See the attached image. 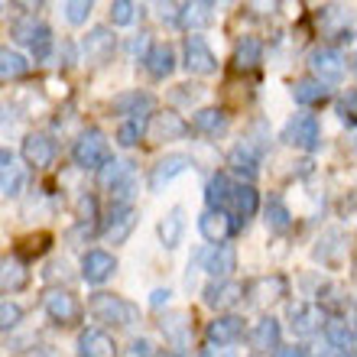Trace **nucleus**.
I'll return each instance as SVG.
<instances>
[{"label":"nucleus","instance_id":"obj_1","mask_svg":"<svg viewBox=\"0 0 357 357\" xmlns=\"http://www.w3.org/2000/svg\"><path fill=\"white\" fill-rule=\"evenodd\" d=\"M88 312H91L94 321H104L114 328H127L133 321H140V309L133 302L114 296V292H94L91 302H88Z\"/></svg>","mask_w":357,"mask_h":357},{"label":"nucleus","instance_id":"obj_2","mask_svg":"<svg viewBox=\"0 0 357 357\" xmlns=\"http://www.w3.org/2000/svg\"><path fill=\"white\" fill-rule=\"evenodd\" d=\"M72 160H75V166H82V169H101L104 162L111 160V143H107V137H104L98 127H91V130H85L75 140Z\"/></svg>","mask_w":357,"mask_h":357},{"label":"nucleus","instance_id":"obj_3","mask_svg":"<svg viewBox=\"0 0 357 357\" xmlns=\"http://www.w3.org/2000/svg\"><path fill=\"white\" fill-rule=\"evenodd\" d=\"M282 143H289L296 150H319L321 143V127L315 121V114H296L289 117V123L282 127Z\"/></svg>","mask_w":357,"mask_h":357},{"label":"nucleus","instance_id":"obj_4","mask_svg":"<svg viewBox=\"0 0 357 357\" xmlns=\"http://www.w3.org/2000/svg\"><path fill=\"white\" fill-rule=\"evenodd\" d=\"M325 328V309L315 302H296L289 305V331L296 338H312L315 331Z\"/></svg>","mask_w":357,"mask_h":357},{"label":"nucleus","instance_id":"obj_5","mask_svg":"<svg viewBox=\"0 0 357 357\" xmlns=\"http://www.w3.org/2000/svg\"><path fill=\"white\" fill-rule=\"evenodd\" d=\"M43 305H46V315L56 321V325H75V321L82 319V302L68 289H49Z\"/></svg>","mask_w":357,"mask_h":357},{"label":"nucleus","instance_id":"obj_6","mask_svg":"<svg viewBox=\"0 0 357 357\" xmlns=\"http://www.w3.org/2000/svg\"><path fill=\"white\" fill-rule=\"evenodd\" d=\"M117 49V39L107 26H94L85 39H82V62L85 66H104L107 59L114 56Z\"/></svg>","mask_w":357,"mask_h":357},{"label":"nucleus","instance_id":"obj_7","mask_svg":"<svg viewBox=\"0 0 357 357\" xmlns=\"http://www.w3.org/2000/svg\"><path fill=\"white\" fill-rule=\"evenodd\" d=\"M188 133V123L178 117L176 111H162V114H150L146 117V137L153 143H162V140H182Z\"/></svg>","mask_w":357,"mask_h":357},{"label":"nucleus","instance_id":"obj_8","mask_svg":"<svg viewBox=\"0 0 357 357\" xmlns=\"http://www.w3.org/2000/svg\"><path fill=\"white\" fill-rule=\"evenodd\" d=\"M309 66H312V72H315V82H321V85L341 82V78H344V56L331 46L315 49L312 59H309Z\"/></svg>","mask_w":357,"mask_h":357},{"label":"nucleus","instance_id":"obj_9","mask_svg":"<svg viewBox=\"0 0 357 357\" xmlns=\"http://www.w3.org/2000/svg\"><path fill=\"white\" fill-rule=\"evenodd\" d=\"M182 66H185L192 75H215L218 59L202 36H188L185 39V62H182Z\"/></svg>","mask_w":357,"mask_h":357},{"label":"nucleus","instance_id":"obj_10","mask_svg":"<svg viewBox=\"0 0 357 357\" xmlns=\"http://www.w3.org/2000/svg\"><path fill=\"white\" fill-rule=\"evenodd\" d=\"M257 208H260V195H257V188L241 182V185L231 188V198H227L225 215L237 218V225H247V221L257 215Z\"/></svg>","mask_w":357,"mask_h":357},{"label":"nucleus","instance_id":"obj_11","mask_svg":"<svg viewBox=\"0 0 357 357\" xmlns=\"http://www.w3.org/2000/svg\"><path fill=\"white\" fill-rule=\"evenodd\" d=\"M244 335V319L241 315H218L215 321H208V348H225V344H234Z\"/></svg>","mask_w":357,"mask_h":357},{"label":"nucleus","instance_id":"obj_12","mask_svg":"<svg viewBox=\"0 0 357 357\" xmlns=\"http://www.w3.org/2000/svg\"><path fill=\"white\" fill-rule=\"evenodd\" d=\"M114 114H123L127 121H146L156 107V98L146 91H127V94H117L111 101Z\"/></svg>","mask_w":357,"mask_h":357},{"label":"nucleus","instance_id":"obj_13","mask_svg":"<svg viewBox=\"0 0 357 357\" xmlns=\"http://www.w3.org/2000/svg\"><path fill=\"white\" fill-rule=\"evenodd\" d=\"M137 208L133 205H123V208H111V215H107V225H104V241L107 244H123L127 237L133 234V227H137Z\"/></svg>","mask_w":357,"mask_h":357},{"label":"nucleus","instance_id":"obj_14","mask_svg":"<svg viewBox=\"0 0 357 357\" xmlns=\"http://www.w3.org/2000/svg\"><path fill=\"white\" fill-rule=\"evenodd\" d=\"M185 169H192V156H185V153H169V156H162L150 172V188L153 192H162L172 178L182 176Z\"/></svg>","mask_w":357,"mask_h":357},{"label":"nucleus","instance_id":"obj_15","mask_svg":"<svg viewBox=\"0 0 357 357\" xmlns=\"http://www.w3.org/2000/svg\"><path fill=\"white\" fill-rule=\"evenodd\" d=\"M202 296H205V305H211V309H231L244 299V286L237 280H211Z\"/></svg>","mask_w":357,"mask_h":357},{"label":"nucleus","instance_id":"obj_16","mask_svg":"<svg viewBox=\"0 0 357 357\" xmlns=\"http://www.w3.org/2000/svg\"><path fill=\"white\" fill-rule=\"evenodd\" d=\"M23 160L36 169H46L49 162L56 160V140L49 133H26L23 140Z\"/></svg>","mask_w":357,"mask_h":357},{"label":"nucleus","instance_id":"obj_17","mask_svg":"<svg viewBox=\"0 0 357 357\" xmlns=\"http://www.w3.org/2000/svg\"><path fill=\"white\" fill-rule=\"evenodd\" d=\"M156 234H160V241H162V247H166V250H176V247L182 244V237H185V208L172 205L169 211L160 218Z\"/></svg>","mask_w":357,"mask_h":357},{"label":"nucleus","instance_id":"obj_18","mask_svg":"<svg viewBox=\"0 0 357 357\" xmlns=\"http://www.w3.org/2000/svg\"><path fill=\"white\" fill-rule=\"evenodd\" d=\"M114 270H117V260H114V254H107V250H88L85 260H82V276H85L88 282H94V286H101V282L111 280Z\"/></svg>","mask_w":357,"mask_h":357},{"label":"nucleus","instance_id":"obj_19","mask_svg":"<svg viewBox=\"0 0 357 357\" xmlns=\"http://www.w3.org/2000/svg\"><path fill=\"white\" fill-rule=\"evenodd\" d=\"M234 231V221L225 215V211H205L198 218V234L205 237L208 244H227V237Z\"/></svg>","mask_w":357,"mask_h":357},{"label":"nucleus","instance_id":"obj_20","mask_svg":"<svg viewBox=\"0 0 357 357\" xmlns=\"http://www.w3.org/2000/svg\"><path fill=\"white\" fill-rule=\"evenodd\" d=\"M29 282V270L20 257H0V296L26 289Z\"/></svg>","mask_w":357,"mask_h":357},{"label":"nucleus","instance_id":"obj_21","mask_svg":"<svg viewBox=\"0 0 357 357\" xmlns=\"http://www.w3.org/2000/svg\"><path fill=\"white\" fill-rule=\"evenodd\" d=\"M82 357H117V344L104 328H85L78 335Z\"/></svg>","mask_w":357,"mask_h":357},{"label":"nucleus","instance_id":"obj_22","mask_svg":"<svg viewBox=\"0 0 357 357\" xmlns=\"http://www.w3.org/2000/svg\"><path fill=\"white\" fill-rule=\"evenodd\" d=\"M218 17V7L215 3H208V0H198V3H182L178 7V26H185V29H205L211 26Z\"/></svg>","mask_w":357,"mask_h":357},{"label":"nucleus","instance_id":"obj_23","mask_svg":"<svg viewBox=\"0 0 357 357\" xmlns=\"http://www.w3.org/2000/svg\"><path fill=\"white\" fill-rule=\"evenodd\" d=\"M205 270L211 280H227L237 270V247L234 244H218L211 254L205 257Z\"/></svg>","mask_w":357,"mask_h":357},{"label":"nucleus","instance_id":"obj_24","mask_svg":"<svg viewBox=\"0 0 357 357\" xmlns=\"http://www.w3.org/2000/svg\"><path fill=\"white\" fill-rule=\"evenodd\" d=\"M143 66L153 78H169L172 68H176V52H172L169 43H153L143 56Z\"/></svg>","mask_w":357,"mask_h":357},{"label":"nucleus","instance_id":"obj_25","mask_svg":"<svg viewBox=\"0 0 357 357\" xmlns=\"http://www.w3.org/2000/svg\"><path fill=\"white\" fill-rule=\"evenodd\" d=\"M227 166H231V172H237L241 178H247V185L260 176V156H257L247 143H237L234 150L227 153Z\"/></svg>","mask_w":357,"mask_h":357},{"label":"nucleus","instance_id":"obj_26","mask_svg":"<svg viewBox=\"0 0 357 357\" xmlns=\"http://www.w3.org/2000/svg\"><path fill=\"white\" fill-rule=\"evenodd\" d=\"M247 292H250V302L264 309V305H270V302H276V299L286 296V280H282V276H264V280L244 286V296Z\"/></svg>","mask_w":357,"mask_h":357},{"label":"nucleus","instance_id":"obj_27","mask_svg":"<svg viewBox=\"0 0 357 357\" xmlns=\"http://www.w3.org/2000/svg\"><path fill=\"white\" fill-rule=\"evenodd\" d=\"M101 188H107V192H114L117 185H123V182H130L133 178V160H107L101 166Z\"/></svg>","mask_w":357,"mask_h":357},{"label":"nucleus","instance_id":"obj_28","mask_svg":"<svg viewBox=\"0 0 357 357\" xmlns=\"http://www.w3.org/2000/svg\"><path fill=\"white\" fill-rule=\"evenodd\" d=\"M260 59H264V43H260L257 36H244L241 43H237V49H234V68L250 72V68L260 66Z\"/></svg>","mask_w":357,"mask_h":357},{"label":"nucleus","instance_id":"obj_29","mask_svg":"<svg viewBox=\"0 0 357 357\" xmlns=\"http://www.w3.org/2000/svg\"><path fill=\"white\" fill-rule=\"evenodd\" d=\"M231 178L225 172H215V176L208 178L205 185V202H208V211H225L227 208V198H231Z\"/></svg>","mask_w":357,"mask_h":357},{"label":"nucleus","instance_id":"obj_30","mask_svg":"<svg viewBox=\"0 0 357 357\" xmlns=\"http://www.w3.org/2000/svg\"><path fill=\"white\" fill-rule=\"evenodd\" d=\"M344 254H348V244H344L341 231H328L319 241V247H315V260H321V264H328V266H335Z\"/></svg>","mask_w":357,"mask_h":357},{"label":"nucleus","instance_id":"obj_31","mask_svg":"<svg viewBox=\"0 0 357 357\" xmlns=\"http://www.w3.org/2000/svg\"><path fill=\"white\" fill-rule=\"evenodd\" d=\"M280 321L273 319V315H266V319L257 321V328L250 331V344H254L257 351H266V348H280Z\"/></svg>","mask_w":357,"mask_h":357},{"label":"nucleus","instance_id":"obj_32","mask_svg":"<svg viewBox=\"0 0 357 357\" xmlns=\"http://www.w3.org/2000/svg\"><path fill=\"white\" fill-rule=\"evenodd\" d=\"M198 133H205V137H218V133L227 130V114L221 107H202L195 114V121H192Z\"/></svg>","mask_w":357,"mask_h":357},{"label":"nucleus","instance_id":"obj_33","mask_svg":"<svg viewBox=\"0 0 357 357\" xmlns=\"http://www.w3.org/2000/svg\"><path fill=\"white\" fill-rule=\"evenodd\" d=\"M325 338H328V344L335 351H344V354H351V351H354V328H351L344 319L325 321Z\"/></svg>","mask_w":357,"mask_h":357},{"label":"nucleus","instance_id":"obj_34","mask_svg":"<svg viewBox=\"0 0 357 357\" xmlns=\"http://www.w3.org/2000/svg\"><path fill=\"white\" fill-rule=\"evenodd\" d=\"M292 94H296V101L299 104L315 107V104L328 101V85H321V82H315V78H299L296 88H292Z\"/></svg>","mask_w":357,"mask_h":357},{"label":"nucleus","instance_id":"obj_35","mask_svg":"<svg viewBox=\"0 0 357 357\" xmlns=\"http://www.w3.org/2000/svg\"><path fill=\"white\" fill-rule=\"evenodd\" d=\"M29 72V62L26 56H20L17 49L10 46H0V78H23Z\"/></svg>","mask_w":357,"mask_h":357},{"label":"nucleus","instance_id":"obj_36","mask_svg":"<svg viewBox=\"0 0 357 357\" xmlns=\"http://www.w3.org/2000/svg\"><path fill=\"white\" fill-rule=\"evenodd\" d=\"M23 185H26V172L20 169V166H3L0 169V195L3 198H17L23 195Z\"/></svg>","mask_w":357,"mask_h":357},{"label":"nucleus","instance_id":"obj_37","mask_svg":"<svg viewBox=\"0 0 357 357\" xmlns=\"http://www.w3.org/2000/svg\"><path fill=\"white\" fill-rule=\"evenodd\" d=\"M266 227H270L273 234H286V231L292 227L289 208L282 205L280 198H270V202H266Z\"/></svg>","mask_w":357,"mask_h":357},{"label":"nucleus","instance_id":"obj_38","mask_svg":"<svg viewBox=\"0 0 357 357\" xmlns=\"http://www.w3.org/2000/svg\"><path fill=\"white\" fill-rule=\"evenodd\" d=\"M162 335H166V341H172V348L182 351L188 344V321L185 315H169V319L162 321Z\"/></svg>","mask_w":357,"mask_h":357},{"label":"nucleus","instance_id":"obj_39","mask_svg":"<svg viewBox=\"0 0 357 357\" xmlns=\"http://www.w3.org/2000/svg\"><path fill=\"white\" fill-rule=\"evenodd\" d=\"M46 23H39V20H33V17H26V20H17L13 23V39L17 43H23V46H33L36 43V36L39 33H46Z\"/></svg>","mask_w":357,"mask_h":357},{"label":"nucleus","instance_id":"obj_40","mask_svg":"<svg viewBox=\"0 0 357 357\" xmlns=\"http://www.w3.org/2000/svg\"><path fill=\"white\" fill-rule=\"evenodd\" d=\"M146 137V121H123L117 127V143L121 146H137Z\"/></svg>","mask_w":357,"mask_h":357},{"label":"nucleus","instance_id":"obj_41","mask_svg":"<svg viewBox=\"0 0 357 357\" xmlns=\"http://www.w3.org/2000/svg\"><path fill=\"white\" fill-rule=\"evenodd\" d=\"M137 3H130V0H114L111 3V23L114 26H130L133 20H137Z\"/></svg>","mask_w":357,"mask_h":357},{"label":"nucleus","instance_id":"obj_42","mask_svg":"<svg viewBox=\"0 0 357 357\" xmlns=\"http://www.w3.org/2000/svg\"><path fill=\"white\" fill-rule=\"evenodd\" d=\"M62 10H66V20L72 26H82V23L91 17V3H88V0H68Z\"/></svg>","mask_w":357,"mask_h":357},{"label":"nucleus","instance_id":"obj_43","mask_svg":"<svg viewBox=\"0 0 357 357\" xmlns=\"http://www.w3.org/2000/svg\"><path fill=\"white\" fill-rule=\"evenodd\" d=\"M20 321H23V309L17 302H0V331L17 328Z\"/></svg>","mask_w":357,"mask_h":357},{"label":"nucleus","instance_id":"obj_44","mask_svg":"<svg viewBox=\"0 0 357 357\" xmlns=\"http://www.w3.org/2000/svg\"><path fill=\"white\" fill-rule=\"evenodd\" d=\"M23 244H29V247H20V254H26V257H33V254H46V247H49V234H39V237H29V241H23Z\"/></svg>","mask_w":357,"mask_h":357},{"label":"nucleus","instance_id":"obj_45","mask_svg":"<svg viewBox=\"0 0 357 357\" xmlns=\"http://www.w3.org/2000/svg\"><path fill=\"white\" fill-rule=\"evenodd\" d=\"M338 117L348 127H354V91H348L344 98H341V104H338Z\"/></svg>","mask_w":357,"mask_h":357},{"label":"nucleus","instance_id":"obj_46","mask_svg":"<svg viewBox=\"0 0 357 357\" xmlns=\"http://www.w3.org/2000/svg\"><path fill=\"white\" fill-rule=\"evenodd\" d=\"M169 296H172L169 289H153L150 305H153V309H160V305H169Z\"/></svg>","mask_w":357,"mask_h":357},{"label":"nucleus","instance_id":"obj_47","mask_svg":"<svg viewBox=\"0 0 357 357\" xmlns=\"http://www.w3.org/2000/svg\"><path fill=\"white\" fill-rule=\"evenodd\" d=\"M178 7H182V3H160V17L169 20V23H176V20H178Z\"/></svg>","mask_w":357,"mask_h":357},{"label":"nucleus","instance_id":"obj_48","mask_svg":"<svg viewBox=\"0 0 357 357\" xmlns=\"http://www.w3.org/2000/svg\"><path fill=\"white\" fill-rule=\"evenodd\" d=\"M276 357H309V351L299 348V344H292V348H280L276 351Z\"/></svg>","mask_w":357,"mask_h":357},{"label":"nucleus","instance_id":"obj_49","mask_svg":"<svg viewBox=\"0 0 357 357\" xmlns=\"http://www.w3.org/2000/svg\"><path fill=\"white\" fill-rule=\"evenodd\" d=\"M10 162H13V160H10V153L0 150V169H3V166H10Z\"/></svg>","mask_w":357,"mask_h":357},{"label":"nucleus","instance_id":"obj_50","mask_svg":"<svg viewBox=\"0 0 357 357\" xmlns=\"http://www.w3.org/2000/svg\"><path fill=\"white\" fill-rule=\"evenodd\" d=\"M7 111H10V107H3V104H0V123H10V117H7Z\"/></svg>","mask_w":357,"mask_h":357}]
</instances>
